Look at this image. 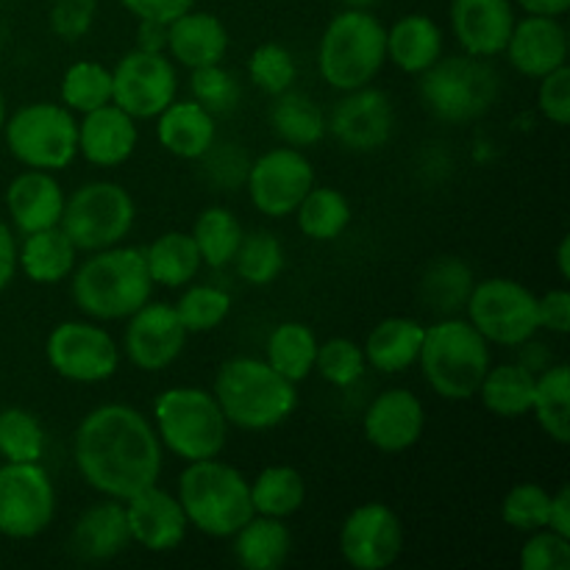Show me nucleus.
I'll use <instances>...</instances> for the list:
<instances>
[{"label":"nucleus","mask_w":570,"mask_h":570,"mask_svg":"<svg viewBox=\"0 0 570 570\" xmlns=\"http://www.w3.org/2000/svg\"><path fill=\"white\" fill-rule=\"evenodd\" d=\"M549 507L551 493L543 484L521 482L501 501V518H504V523L510 529L529 534L549 527Z\"/></svg>","instance_id":"de8ad7c7"},{"label":"nucleus","mask_w":570,"mask_h":570,"mask_svg":"<svg viewBox=\"0 0 570 570\" xmlns=\"http://www.w3.org/2000/svg\"><path fill=\"white\" fill-rule=\"evenodd\" d=\"M150 423L161 449L181 462L212 460L226 449L228 421L212 390L167 387L156 395Z\"/></svg>","instance_id":"0eeeda50"},{"label":"nucleus","mask_w":570,"mask_h":570,"mask_svg":"<svg viewBox=\"0 0 570 570\" xmlns=\"http://www.w3.org/2000/svg\"><path fill=\"white\" fill-rule=\"evenodd\" d=\"M515 362H521L527 371H532L534 376H538V373L546 371V367H549L554 360H551V351L546 348L543 343H538L534 337H529L527 343L518 345V360Z\"/></svg>","instance_id":"bf43d9fd"},{"label":"nucleus","mask_w":570,"mask_h":570,"mask_svg":"<svg viewBox=\"0 0 570 570\" xmlns=\"http://www.w3.org/2000/svg\"><path fill=\"white\" fill-rule=\"evenodd\" d=\"M337 546L351 568L384 570L399 562L404 551V527L393 507L382 501H367L348 512L340 527Z\"/></svg>","instance_id":"dca6fc26"},{"label":"nucleus","mask_w":570,"mask_h":570,"mask_svg":"<svg viewBox=\"0 0 570 570\" xmlns=\"http://www.w3.org/2000/svg\"><path fill=\"white\" fill-rule=\"evenodd\" d=\"M56 488L42 462H3L0 465V534L33 540L56 518Z\"/></svg>","instance_id":"f8f14e48"},{"label":"nucleus","mask_w":570,"mask_h":570,"mask_svg":"<svg viewBox=\"0 0 570 570\" xmlns=\"http://www.w3.org/2000/svg\"><path fill=\"white\" fill-rule=\"evenodd\" d=\"M189 72H193V81H189L193 100H198L204 109H209L215 117L237 109L239 98H243V89H239L237 76L232 70H226L223 65H209Z\"/></svg>","instance_id":"09e8293b"},{"label":"nucleus","mask_w":570,"mask_h":570,"mask_svg":"<svg viewBox=\"0 0 570 570\" xmlns=\"http://www.w3.org/2000/svg\"><path fill=\"white\" fill-rule=\"evenodd\" d=\"M122 504H126L131 543L142 546L150 554L176 551L187 540L189 521L184 515L181 501H178V495L161 490L159 484L139 490V493H134Z\"/></svg>","instance_id":"6ab92c4d"},{"label":"nucleus","mask_w":570,"mask_h":570,"mask_svg":"<svg viewBox=\"0 0 570 570\" xmlns=\"http://www.w3.org/2000/svg\"><path fill=\"white\" fill-rule=\"evenodd\" d=\"M200 173L206 181L217 189H237L245 187V176H248L250 159L239 145L234 142H217L200 156Z\"/></svg>","instance_id":"8fccbe9b"},{"label":"nucleus","mask_w":570,"mask_h":570,"mask_svg":"<svg viewBox=\"0 0 570 570\" xmlns=\"http://www.w3.org/2000/svg\"><path fill=\"white\" fill-rule=\"evenodd\" d=\"M326 131L354 154H373L393 139L395 109L384 89L373 83L348 89L326 117Z\"/></svg>","instance_id":"f3484780"},{"label":"nucleus","mask_w":570,"mask_h":570,"mask_svg":"<svg viewBox=\"0 0 570 570\" xmlns=\"http://www.w3.org/2000/svg\"><path fill=\"white\" fill-rule=\"evenodd\" d=\"M426 429V410L423 401L406 387H390L379 393L362 417L365 440L384 454L410 451Z\"/></svg>","instance_id":"aec40b11"},{"label":"nucleus","mask_w":570,"mask_h":570,"mask_svg":"<svg viewBox=\"0 0 570 570\" xmlns=\"http://www.w3.org/2000/svg\"><path fill=\"white\" fill-rule=\"evenodd\" d=\"M156 139L167 154L176 159L198 161L206 150L215 145L217 126L215 115L198 104V100H173L159 117H156Z\"/></svg>","instance_id":"bb28decb"},{"label":"nucleus","mask_w":570,"mask_h":570,"mask_svg":"<svg viewBox=\"0 0 570 570\" xmlns=\"http://www.w3.org/2000/svg\"><path fill=\"white\" fill-rule=\"evenodd\" d=\"M17 276V239L9 223L0 220V293Z\"/></svg>","instance_id":"4d7b16f0"},{"label":"nucleus","mask_w":570,"mask_h":570,"mask_svg":"<svg viewBox=\"0 0 570 570\" xmlns=\"http://www.w3.org/2000/svg\"><path fill=\"white\" fill-rule=\"evenodd\" d=\"M317 345L321 343L306 323L284 321L267 334L265 362L293 384L306 382L315 373Z\"/></svg>","instance_id":"f704fd0d"},{"label":"nucleus","mask_w":570,"mask_h":570,"mask_svg":"<svg viewBox=\"0 0 570 570\" xmlns=\"http://www.w3.org/2000/svg\"><path fill=\"white\" fill-rule=\"evenodd\" d=\"M145 250V265L154 287L181 289L193 284L204 262L189 232H165L154 239Z\"/></svg>","instance_id":"2f4dec72"},{"label":"nucleus","mask_w":570,"mask_h":570,"mask_svg":"<svg viewBox=\"0 0 570 570\" xmlns=\"http://www.w3.org/2000/svg\"><path fill=\"white\" fill-rule=\"evenodd\" d=\"M518 566L523 570H568L570 538L551 532V529L529 532L527 543L521 546V554H518Z\"/></svg>","instance_id":"3c124183"},{"label":"nucleus","mask_w":570,"mask_h":570,"mask_svg":"<svg viewBox=\"0 0 570 570\" xmlns=\"http://www.w3.org/2000/svg\"><path fill=\"white\" fill-rule=\"evenodd\" d=\"M173 309L187 334H206L215 332L232 315V295L217 284H193L184 289Z\"/></svg>","instance_id":"c03bdc74"},{"label":"nucleus","mask_w":570,"mask_h":570,"mask_svg":"<svg viewBox=\"0 0 570 570\" xmlns=\"http://www.w3.org/2000/svg\"><path fill=\"white\" fill-rule=\"evenodd\" d=\"M417 365L440 399L471 401L493 362L488 340L468 323V317L454 315L426 326Z\"/></svg>","instance_id":"423d86ee"},{"label":"nucleus","mask_w":570,"mask_h":570,"mask_svg":"<svg viewBox=\"0 0 570 570\" xmlns=\"http://www.w3.org/2000/svg\"><path fill=\"white\" fill-rule=\"evenodd\" d=\"M532 412L546 438L554 443H570V367L566 362H551L534 376Z\"/></svg>","instance_id":"e433bc0d"},{"label":"nucleus","mask_w":570,"mask_h":570,"mask_svg":"<svg viewBox=\"0 0 570 570\" xmlns=\"http://www.w3.org/2000/svg\"><path fill=\"white\" fill-rule=\"evenodd\" d=\"M271 126L273 134L289 148H315L326 137V111L306 92L287 89L273 100Z\"/></svg>","instance_id":"72a5a7b5"},{"label":"nucleus","mask_w":570,"mask_h":570,"mask_svg":"<svg viewBox=\"0 0 570 570\" xmlns=\"http://www.w3.org/2000/svg\"><path fill=\"white\" fill-rule=\"evenodd\" d=\"M557 267H560V276L568 282L570 278V239L568 237H562L560 248H557Z\"/></svg>","instance_id":"e2e57ef3"},{"label":"nucleus","mask_w":570,"mask_h":570,"mask_svg":"<svg viewBox=\"0 0 570 570\" xmlns=\"http://www.w3.org/2000/svg\"><path fill=\"white\" fill-rule=\"evenodd\" d=\"M340 3H343L345 9H373L379 0H340Z\"/></svg>","instance_id":"0e129e2a"},{"label":"nucleus","mask_w":570,"mask_h":570,"mask_svg":"<svg viewBox=\"0 0 570 570\" xmlns=\"http://www.w3.org/2000/svg\"><path fill=\"white\" fill-rule=\"evenodd\" d=\"M301 234L312 243H334L351 226V204L340 189L312 187L298 209L293 212Z\"/></svg>","instance_id":"58836bf2"},{"label":"nucleus","mask_w":570,"mask_h":570,"mask_svg":"<svg viewBox=\"0 0 570 570\" xmlns=\"http://www.w3.org/2000/svg\"><path fill=\"white\" fill-rule=\"evenodd\" d=\"M443 56V31L429 14H404L387 28V61L406 76H421Z\"/></svg>","instance_id":"c756f323"},{"label":"nucleus","mask_w":570,"mask_h":570,"mask_svg":"<svg viewBox=\"0 0 570 570\" xmlns=\"http://www.w3.org/2000/svg\"><path fill=\"white\" fill-rule=\"evenodd\" d=\"M473 284H476V278H473L471 265L465 259L440 256L421 276V298L440 317H454L465 312Z\"/></svg>","instance_id":"c9c22d12"},{"label":"nucleus","mask_w":570,"mask_h":570,"mask_svg":"<svg viewBox=\"0 0 570 570\" xmlns=\"http://www.w3.org/2000/svg\"><path fill=\"white\" fill-rule=\"evenodd\" d=\"M59 98L61 106H67L72 115H87L111 104V70L92 59L76 61L61 76Z\"/></svg>","instance_id":"79ce46f5"},{"label":"nucleus","mask_w":570,"mask_h":570,"mask_svg":"<svg viewBox=\"0 0 570 570\" xmlns=\"http://www.w3.org/2000/svg\"><path fill=\"white\" fill-rule=\"evenodd\" d=\"M48 438L31 410L6 406L0 410V460L3 462H42Z\"/></svg>","instance_id":"37998d69"},{"label":"nucleus","mask_w":570,"mask_h":570,"mask_svg":"<svg viewBox=\"0 0 570 570\" xmlns=\"http://www.w3.org/2000/svg\"><path fill=\"white\" fill-rule=\"evenodd\" d=\"M232 265L237 267V276L250 287H271L284 271L282 239L273 232H265V228L243 234Z\"/></svg>","instance_id":"a19ab883"},{"label":"nucleus","mask_w":570,"mask_h":570,"mask_svg":"<svg viewBox=\"0 0 570 570\" xmlns=\"http://www.w3.org/2000/svg\"><path fill=\"white\" fill-rule=\"evenodd\" d=\"M538 109L554 126H568L570 122V70L568 65L557 67L554 72L540 78L538 87Z\"/></svg>","instance_id":"864d4df0"},{"label":"nucleus","mask_w":570,"mask_h":570,"mask_svg":"<svg viewBox=\"0 0 570 570\" xmlns=\"http://www.w3.org/2000/svg\"><path fill=\"white\" fill-rule=\"evenodd\" d=\"M178 501L189 529L206 538L226 540L254 515L248 479L217 456L187 462L178 476Z\"/></svg>","instance_id":"39448f33"},{"label":"nucleus","mask_w":570,"mask_h":570,"mask_svg":"<svg viewBox=\"0 0 570 570\" xmlns=\"http://www.w3.org/2000/svg\"><path fill=\"white\" fill-rule=\"evenodd\" d=\"M315 187V167L298 148H273L250 161L245 189L259 215L284 220Z\"/></svg>","instance_id":"2eb2a0df"},{"label":"nucleus","mask_w":570,"mask_h":570,"mask_svg":"<svg viewBox=\"0 0 570 570\" xmlns=\"http://www.w3.org/2000/svg\"><path fill=\"white\" fill-rule=\"evenodd\" d=\"M50 371L76 384L109 382L120 367V348L98 321H65L45 343Z\"/></svg>","instance_id":"ddd939ff"},{"label":"nucleus","mask_w":570,"mask_h":570,"mask_svg":"<svg viewBox=\"0 0 570 570\" xmlns=\"http://www.w3.org/2000/svg\"><path fill=\"white\" fill-rule=\"evenodd\" d=\"M248 78L254 81V87L276 98V95L293 89L295 78H298V65H295V56L284 45L265 42L250 53Z\"/></svg>","instance_id":"49530a36"},{"label":"nucleus","mask_w":570,"mask_h":570,"mask_svg":"<svg viewBox=\"0 0 570 570\" xmlns=\"http://www.w3.org/2000/svg\"><path fill=\"white\" fill-rule=\"evenodd\" d=\"M387 61V28L371 9H343L323 28L317 72L337 92L373 83Z\"/></svg>","instance_id":"20e7f679"},{"label":"nucleus","mask_w":570,"mask_h":570,"mask_svg":"<svg viewBox=\"0 0 570 570\" xmlns=\"http://www.w3.org/2000/svg\"><path fill=\"white\" fill-rule=\"evenodd\" d=\"M139 142L137 120L115 104L87 111L78 120V156L95 167H120Z\"/></svg>","instance_id":"5701e85b"},{"label":"nucleus","mask_w":570,"mask_h":570,"mask_svg":"<svg viewBox=\"0 0 570 570\" xmlns=\"http://www.w3.org/2000/svg\"><path fill=\"white\" fill-rule=\"evenodd\" d=\"M9 154L31 170H65L78 159V117L53 100L26 104L6 117Z\"/></svg>","instance_id":"1a4fd4ad"},{"label":"nucleus","mask_w":570,"mask_h":570,"mask_svg":"<svg viewBox=\"0 0 570 570\" xmlns=\"http://www.w3.org/2000/svg\"><path fill=\"white\" fill-rule=\"evenodd\" d=\"M193 239L195 248H198L200 262L215 271L232 265L234 254L239 248V239H243V223L234 215L228 206H206L198 215L193 226Z\"/></svg>","instance_id":"ea45409f"},{"label":"nucleus","mask_w":570,"mask_h":570,"mask_svg":"<svg viewBox=\"0 0 570 570\" xmlns=\"http://www.w3.org/2000/svg\"><path fill=\"white\" fill-rule=\"evenodd\" d=\"M551 532L566 534L570 538V490L568 484H562L557 493H551V507H549V527Z\"/></svg>","instance_id":"13d9d810"},{"label":"nucleus","mask_w":570,"mask_h":570,"mask_svg":"<svg viewBox=\"0 0 570 570\" xmlns=\"http://www.w3.org/2000/svg\"><path fill=\"white\" fill-rule=\"evenodd\" d=\"M134 220L137 204L122 184L87 181L67 195L59 226L72 239L78 254H95L126 243Z\"/></svg>","instance_id":"9d476101"},{"label":"nucleus","mask_w":570,"mask_h":570,"mask_svg":"<svg viewBox=\"0 0 570 570\" xmlns=\"http://www.w3.org/2000/svg\"><path fill=\"white\" fill-rule=\"evenodd\" d=\"M527 14L562 17L570 9V0H515Z\"/></svg>","instance_id":"680f3d73"},{"label":"nucleus","mask_w":570,"mask_h":570,"mask_svg":"<svg viewBox=\"0 0 570 570\" xmlns=\"http://www.w3.org/2000/svg\"><path fill=\"white\" fill-rule=\"evenodd\" d=\"M538 317L540 328L549 334H560L566 337L570 332V293L568 289H549L538 298Z\"/></svg>","instance_id":"5fc2aeb1"},{"label":"nucleus","mask_w":570,"mask_h":570,"mask_svg":"<svg viewBox=\"0 0 570 570\" xmlns=\"http://www.w3.org/2000/svg\"><path fill=\"white\" fill-rule=\"evenodd\" d=\"M65 200V187L48 170H31L28 167L20 176L11 178V184L6 187V209H9L11 226L20 234L59 226Z\"/></svg>","instance_id":"b1692460"},{"label":"nucleus","mask_w":570,"mask_h":570,"mask_svg":"<svg viewBox=\"0 0 570 570\" xmlns=\"http://www.w3.org/2000/svg\"><path fill=\"white\" fill-rule=\"evenodd\" d=\"M423 334H426V326L412 317H384L371 328L362 345L367 367L387 376L406 373L412 365H417Z\"/></svg>","instance_id":"c85d7f7f"},{"label":"nucleus","mask_w":570,"mask_h":570,"mask_svg":"<svg viewBox=\"0 0 570 570\" xmlns=\"http://www.w3.org/2000/svg\"><path fill=\"white\" fill-rule=\"evenodd\" d=\"M468 323L501 348H518L529 337H538V295L515 278L493 276L473 284L468 295Z\"/></svg>","instance_id":"9b49d317"},{"label":"nucleus","mask_w":570,"mask_h":570,"mask_svg":"<svg viewBox=\"0 0 570 570\" xmlns=\"http://www.w3.org/2000/svg\"><path fill=\"white\" fill-rule=\"evenodd\" d=\"M250 488V507L254 515L282 518L287 521L289 515L304 507L306 501V482L301 471L289 465H267L256 473V479L248 482Z\"/></svg>","instance_id":"4c0bfd02"},{"label":"nucleus","mask_w":570,"mask_h":570,"mask_svg":"<svg viewBox=\"0 0 570 570\" xmlns=\"http://www.w3.org/2000/svg\"><path fill=\"white\" fill-rule=\"evenodd\" d=\"M232 540L234 557L245 570H278L293 551V534L282 518L250 515Z\"/></svg>","instance_id":"7c9ffc66"},{"label":"nucleus","mask_w":570,"mask_h":570,"mask_svg":"<svg viewBox=\"0 0 570 570\" xmlns=\"http://www.w3.org/2000/svg\"><path fill=\"white\" fill-rule=\"evenodd\" d=\"M178 95V72L167 53L134 48L111 67V104L134 120H156Z\"/></svg>","instance_id":"4468645a"},{"label":"nucleus","mask_w":570,"mask_h":570,"mask_svg":"<svg viewBox=\"0 0 570 570\" xmlns=\"http://www.w3.org/2000/svg\"><path fill=\"white\" fill-rule=\"evenodd\" d=\"M95 14L98 0H56L48 14L50 31L65 42H78L92 31Z\"/></svg>","instance_id":"603ef678"},{"label":"nucleus","mask_w":570,"mask_h":570,"mask_svg":"<svg viewBox=\"0 0 570 570\" xmlns=\"http://www.w3.org/2000/svg\"><path fill=\"white\" fill-rule=\"evenodd\" d=\"M70 546L81 560L89 562H106L120 557L131 546L126 504L104 495V501L87 507L72 527Z\"/></svg>","instance_id":"a878e982"},{"label":"nucleus","mask_w":570,"mask_h":570,"mask_svg":"<svg viewBox=\"0 0 570 570\" xmlns=\"http://www.w3.org/2000/svg\"><path fill=\"white\" fill-rule=\"evenodd\" d=\"M315 371L321 373L323 382L332 387L348 390L360 382L367 373V360L362 345H356L348 337H332L326 343L317 345V360Z\"/></svg>","instance_id":"a18cd8bd"},{"label":"nucleus","mask_w":570,"mask_h":570,"mask_svg":"<svg viewBox=\"0 0 570 570\" xmlns=\"http://www.w3.org/2000/svg\"><path fill=\"white\" fill-rule=\"evenodd\" d=\"M126 321L122 351H126V360L134 367L145 373H159L181 356L189 334L170 304L148 301L134 315H128Z\"/></svg>","instance_id":"a211bd4d"},{"label":"nucleus","mask_w":570,"mask_h":570,"mask_svg":"<svg viewBox=\"0 0 570 570\" xmlns=\"http://www.w3.org/2000/svg\"><path fill=\"white\" fill-rule=\"evenodd\" d=\"M507 61L512 70L523 78L540 81L543 76L554 72L557 67L568 65V31L560 17L527 14L515 20L510 42L504 48Z\"/></svg>","instance_id":"4be33fe9"},{"label":"nucleus","mask_w":570,"mask_h":570,"mask_svg":"<svg viewBox=\"0 0 570 570\" xmlns=\"http://www.w3.org/2000/svg\"><path fill=\"white\" fill-rule=\"evenodd\" d=\"M6 117H9V111H6V98H3V92H0V131H3V126H6Z\"/></svg>","instance_id":"69168bd1"},{"label":"nucleus","mask_w":570,"mask_h":570,"mask_svg":"<svg viewBox=\"0 0 570 570\" xmlns=\"http://www.w3.org/2000/svg\"><path fill=\"white\" fill-rule=\"evenodd\" d=\"M173 65H181L187 70L198 67L223 65L228 53V28L220 17L209 11H184L173 22H167V48Z\"/></svg>","instance_id":"393cba45"},{"label":"nucleus","mask_w":570,"mask_h":570,"mask_svg":"<svg viewBox=\"0 0 570 570\" xmlns=\"http://www.w3.org/2000/svg\"><path fill=\"white\" fill-rule=\"evenodd\" d=\"M126 11H131L137 20L173 22L195 6V0H117Z\"/></svg>","instance_id":"6e6d98bb"},{"label":"nucleus","mask_w":570,"mask_h":570,"mask_svg":"<svg viewBox=\"0 0 570 570\" xmlns=\"http://www.w3.org/2000/svg\"><path fill=\"white\" fill-rule=\"evenodd\" d=\"M137 48L156 50V53H165V48H167V22L139 20Z\"/></svg>","instance_id":"052dcab7"},{"label":"nucleus","mask_w":570,"mask_h":570,"mask_svg":"<svg viewBox=\"0 0 570 570\" xmlns=\"http://www.w3.org/2000/svg\"><path fill=\"white\" fill-rule=\"evenodd\" d=\"M449 17L462 53L476 59L504 56L518 20L512 0H451Z\"/></svg>","instance_id":"412c9836"},{"label":"nucleus","mask_w":570,"mask_h":570,"mask_svg":"<svg viewBox=\"0 0 570 570\" xmlns=\"http://www.w3.org/2000/svg\"><path fill=\"white\" fill-rule=\"evenodd\" d=\"M76 265L78 248L61 232V226L22 234V243H17V271L33 284L50 287V284L65 282L72 276Z\"/></svg>","instance_id":"cd10ccee"},{"label":"nucleus","mask_w":570,"mask_h":570,"mask_svg":"<svg viewBox=\"0 0 570 570\" xmlns=\"http://www.w3.org/2000/svg\"><path fill=\"white\" fill-rule=\"evenodd\" d=\"M70 293L89 321H126L154 295L145 250L122 243L95 250L72 271Z\"/></svg>","instance_id":"f03ea898"},{"label":"nucleus","mask_w":570,"mask_h":570,"mask_svg":"<svg viewBox=\"0 0 570 570\" xmlns=\"http://www.w3.org/2000/svg\"><path fill=\"white\" fill-rule=\"evenodd\" d=\"M499 72L490 59L476 56H440L426 72H421L423 106L449 126H465L493 109L499 98Z\"/></svg>","instance_id":"6e6552de"},{"label":"nucleus","mask_w":570,"mask_h":570,"mask_svg":"<svg viewBox=\"0 0 570 570\" xmlns=\"http://www.w3.org/2000/svg\"><path fill=\"white\" fill-rule=\"evenodd\" d=\"M479 399L484 410L504 421H518L529 415L534 395V373L527 371L521 362H501L490 365L479 384Z\"/></svg>","instance_id":"473e14b6"},{"label":"nucleus","mask_w":570,"mask_h":570,"mask_svg":"<svg viewBox=\"0 0 570 570\" xmlns=\"http://www.w3.org/2000/svg\"><path fill=\"white\" fill-rule=\"evenodd\" d=\"M215 399L228 426L271 432L298 406V390L259 356H232L215 376Z\"/></svg>","instance_id":"7ed1b4c3"},{"label":"nucleus","mask_w":570,"mask_h":570,"mask_svg":"<svg viewBox=\"0 0 570 570\" xmlns=\"http://www.w3.org/2000/svg\"><path fill=\"white\" fill-rule=\"evenodd\" d=\"M72 456L83 482L106 499L126 501L159 484L165 449L145 412L128 404H100L81 417Z\"/></svg>","instance_id":"f257e3e1"}]
</instances>
